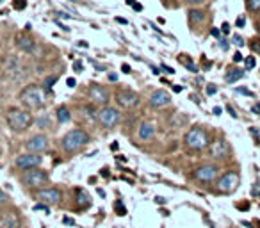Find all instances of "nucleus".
Listing matches in <instances>:
<instances>
[{
  "instance_id": "nucleus-1",
  "label": "nucleus",
  "mask_w": 260,
  "mask_h": 228,
  "mask_svg": "<svg viewBox=\"0 0 260 228\" xmlns=\"http://www.w3.org/2000/svg\"><path fill=\"white\" fill-rule=\"evenodd\" d=\"M18 100L22 104L23 109H27V111H39V109H43L45 104H46V96L43 93V88H39L36 84H29L25 88L20 91V95H18Z\"/></svg>"
},
{
  "instance_id": "nucleus-2",
  "label": "nucleus",
  "mask_w": 260,
  "mask_h": 228,
  "mask_svg": "<svg viewBox=\"0 0 260 228\" xmlns=\"http://www.w3.org/2000/svg\"><path fill=\"white\" fill-rule=\"evenodd\" d=\"M91 141L89 137V134L82 128H72V130H68L64 136H62L61 139V150L68 155H73V153H77L84 148V146H88V143Z\"/></svg>"
},
{
  "instance_id": "nucleus-3",
  "label": "nucleus",
  "mask_w": 260,
  "mask_h": 228,
  "mask_svg": "<svg viewBox=\"0 0 260 228\" xmlns=\"http://www.w3.org/2000/svg\"><path fill=\"white\" fill-rule=\"evenodd\" d=\"M6 122L9 125L13 132L16 134H22L25 130L34 125V116L31 114V111L27 109H20V107H11L6 114Z\"/></svg>"
},
{
  "instance_id": "nucleus-4",
  "label": "nucleus",
  "mask_w": 260,
  "mask_h": 228,
  "mask_svg": "<svg viewBox=\"0 0 260 228\" xmlns=\"http://www.w3.org/2000/svg\"><path fill=\"white\" fill-rule=\"evenodd\" d=\"M184 145H185V148H189V150L193 152L205 150V148H209V145H211L209 132L203 127H199V125L189 128L187 132H185V136H184Z\"/></svg>"
},
{
  "instance_id": "nucleus-5",
  "label": "nucleus",
  "mask_w": 260,
  "mask_h": 228,
  "mask_svg": "<svg viewBox=\"0 0 260 228\" xmlns=\"http://www.w3.org/2000/svg\"><path fill=\"white\" fill-rule=\"evenodd\" d=\"M20 182L23 187H27L31 191H38L41 187H46L50 182L48 173L39 169V167H32V169H25L20 175Z\"/></svg>"
},
{
  "instance_id": "nucleus-6",
  "label": "nucleus",
  "mask_w": 260,
  "mask_h": 228,
  "mask_svg": "<svg viewBox=\"0 0 260 228\" xmlns=\"http://www.w3.org/2000/svg\"><path fill=\"white\" fill-rule=\"evenodd\" d=\"M241 185V175L237 171H225L221 177L217 178L216 182V191L219 195H233Z\"/></svg>"
},
{
  "instance_id": "nucleus-7",
  "label": "nucleus",
  "mask_w": 260,
  "mask_h": 228,
  "mask_svg": "<svg viewBox=\"0 0 260 228\" xmlns=\"http://www.w3.org/2000/svg\"><path fill=\"white\" fill-rule=\"evenodd\" d=\"M96 122L100 127L104 128H114L122 122V112L120 109L112 106H104L100 107V111H96Z\"/></svg>"
},
{
  "instance_id": "nucleus-8",
  "label": "nucleus",
  "mask_w": 260,
  "mask_h": 228,
  "mask_svg": "<svg viewBox=\"0 0 260 228\" xmlns=\"http://www.w3.org/2000/svg\"><path fill=\"white\" fill-rule=\"evenodd\" d=\"M114 100H116V106L120 109H136L139 106V102H141V96L130 88H123V89H118L116 95H114Z\"/></svg>"
},
{
  "instance_id": "nucleus-9",
  "label": "nucleus",
  "mask_w": 260,
  "mask_h": 228,
  "mask_svg": "<svg viewBox=\"0 0 260 228\" xmlns=\"http://www.w3.org/2000/svg\"><path fill=\"white\" fill-rule=\"evenodd\" d=\"M88 98L91 100V104L94 106H109L111 102V93L107 91L106 86H100V84H91L88 88Z\"/></svg>"
},
{
  "instance_id": "nucleus-10",
  "label": "nucleus",
  "mask_w": 260,
  "mask_h": 228,
  "mask_svg": "<svg viewBox=\"0 0 260 228\" xmlns=\"http://www.w3.org/2000/svg\"><path fill=\"white\" fill-rule=\"evenodd\" d=\"M219 175V166L217 164H203V166L196 167L193 171V178L199 184H209L214 182Z\"/></svg>"
},
{
  "instance_id": "nucleus-11",
  "label": "nucleus",
  "mask_w": 260,
  "mask_h": 228,
  "mask_svg": "<svg viewBox=\"0 0 260 228\" xmlns=\"http://www.w3.org/2000/svg\"><path fill=\"white\" fill-rule=\"evenodd\" d=\"M43 164V157L41 153H32V152H27V153H22V155H18L15 159V166L18 169H32V167H39Z\"/></svg>"
},
{
  "instance_id": "nucleus-12",
  "label": "nucleus",
  "mask_w": 260,
  "mask_h": 228,
  "mask_svg": "<svg viewBox=\"0 0 260 228\" xmlns=\"http://www.w3.org/2000/svg\"><path fill=\"white\" fill-rule=\"evenodd\" d=\"M209 155L214 161H227L228 157H230V145L225 139H221V137L211 141V145H209Z\"/></svg>"
},
{
  "instance_id": "nucleus-13",
  "label": "nucleus",
  "mask_w": 260,
  "mask_h": 228,
  "mask_svg": "<svg viewBox=\"0 0 260 228\" xmlns=\"http://www.w3.org/2000/svg\"><path fill=\"white\" fill-rule=\"evenodd\" d=\"M50 139L45 136V134H34L27 139L25 143V150L32 152V153H43V152L48 150Z\"/></svg>"
},
{
  "instance_id": "nucleus-14",
  "label": "nucleus",
  "mask_w": 260,
  "mask_h": 228,
  "mask_svg": "<svg viewBox=\"0 0 260 228\" xmlns=\"http://www.w3.org/2000/svg\"><path fill=\"white\" fill-rule=\"evenodd\" d=\"M36 198L46 205H57L62 198V193L57 187H41L36 191Z\"/></svg>"
},
{
  "instance_id": "nucleus-15",
  "label": "nucleus",
  "mask_w": 260,
  "mask_h": 228,
  "mask_svg": "<svg viewBox=\"0 0 260 228\" xmlns=\"http://www.w3.org/2000/svg\"><path fill=\"white\" fill-rule=\"evenodd\" d=\"M148 104L152 109H164V107L171 104V95L168 93L166 89H155L153 93L150 95Z\"/></svg>"
},
{
  "instance_id": "nucleus-16",
  "label": "nucleus",
  "mask_w": 260,
  "mask_h": 228,
  "mask_svg": "<svg viewBox=\"0 0 260 228\" xmlns=\"http://www.w3.org/2000/svg\"><path fill=\"white\" fill-rule=\"evenodd\" d=\"M0 228H22V217H20V212L11 209L2 214L0 217Z\"/></svg>"
},
{
  "instance_id": "nucleus-17",
  "label": "nucleus",
  "mask_w": 260,
  "mask_h": 228,
  "mask_svg": "<svg viewBox=\"0 0 260 228\" xmlns=\"http://www.w3.org/2000/svg\"><path fill=\"white\" fill-rule=\"evenodd\" d=\"M15 45H16L18 50L25 52V54H31V52H34V48H36V43H34V39L31 38L27 32L18 34L16 38H15Z\"/></svg>"
},
{
  "instance_id": "nucleus-18",
  "label": "nucleus",
  "mask_w": 260,
  "mask_h": 228,
  "mask_svg": "<svg viewBox=\"0 0 260 228\" xmlns=\"http://www.w3.org/2000/svg\"><path fill=\"white\" fill-rule=\"evenodd\" d=\"M155 136V125L150 122H141L138 127V139L139 141H150Z\"/></svg>"
},
{
  "instance_id": "nucleus-19",
  "label": "nucleus",
  "mask_w": 260,
  "mask_h": 228,
  "mask_svg": "<svg viewBox=\"0 0 260 228\" xmlns=\"http://www.w3.org/2000/svg\"><path fill=\"white\" fill-rule=\"evenodd\" d=\"M2 70L11 77V75H16L20 72V59L16 56H7L4 61H2Z\"/></svg>"
},
{
  "instance_id": "nucleus-20",
  "label": "nucleus",
  "mask_w": 260,
  "mask_h": 228,
  "mask_svg": "<svg viewBox=\"0 0 260 228\" xmlns=\"http://www.w3.org/2000/svg\"><path fill=\"white\" fill-rule=\"evenodd\" d=\"M75 203H77L78 209H86V207L91 205V198H89L88 191L82 189V187H77L75 189Z\"/></svg>"
},
{
  "instance_id": "nucleus-21",
  "label": "nucleus",
  "mask_w": 260,
  "mask_h": 228,
  "mask_svg": "<svg viewBox=\"0 0 260 228\" xmlns=\"http://www.w3.org/2000/svg\"><path fill=\"white\" fill-rule=\"evenodd\" d=\"M187 20L193 27H198L199 23H203L205 20V13L199 11V9H189L187 11Z\"/></svg>"
},
{
  "instance_id": "nucleus-22",
  "label": "nucleus",
  "mask_w": 260,
  "mask_h": 228,
  "mask_svg": "<svg viewBox=\"0 0 260 228\" xmlns=\"http://www.w3.org/2000/svg\"><path fill=\"white\" fill-rule=\"evenodd\" d=\"M244 73H246V70H241V68H228L227 75H225V80H227L228 84H233V82H237V80H241V78L244 77Z\"/></svg>"
},
{
  "instance_id": "nucleus-23",
  "label": "nucleus",
  "mask_w": 260,
  "mask_h": 228,
  "mask_svg": "<svg viewBox=\"0 0 260 228\" xmlns=\"http://www.w3.org/2000/svg\"><path fill=\"white\" fill-rule=\"evenodd\" d=\"M56 118L61 125L62 123H68L70 120H72V111L68 109V106H59L56 109Z\"/></svg>"
},
{
  "instance_id": "nucleus-24",
  "label": "nucleus",
  "mask_w": 260,
  "mask_h": 228,
  "mask_svg": "<svg viewBox=\"0 0 260 228\" xmlns=\"http://www.w3.org/2000/svg\"><path fill=\"white\" fill-rule=\"evenodd\" d=\"M57 80H59V77L57 75H46V77L43 78V91H52V88L57 84Z\"/></svg>"
},
{
  "instance_id": "nucleus-25",
  "label": "nucleus",
  "mask_w": 260,
  "mask_h": 228,
  "mask_svg": "<svg viewBox=\"0 0 260 228\" xmlns=\"http://www.w3.org/2000/svg\"><path fill=\"white\" fill-rule=\"evenodd\" d=\"M34 123L38 125V128H50V116L48 114H41L38 120H34Z\"/></svg>"
},
{
  "instance_id": "nucleus-26",
  "label": "nucleus",
  "mask_w": 260,
  "mask_h": 228,
  "mask_svg": "<svg viewBox=\"0 0 260 228\" xmlns=\"http://www.w3.org/2000/svg\"><path fill=\"white\" fill-rule=\"evenodd\" d=\"M246 7L249 13H259L260 11V0H246Z\"/></svg>"
},
{
  "instance_id": "nucleus-27",
  "label": "nucleus",
  "mask_w": 260,
  "mask_h": 228,
  "mask_svg": "<svg viewBox=\"0 0 260 228\" xmlns=\"http://www.w3.org/2000/svg\"><path fill=\"white\" fill-rule=\"evenodd\" d=\"M114 211H116L118 216H125V214H127V209H125L122 200H116V203H114Z\"/></svg>"
},
{
  "instance_id": "nucleus-28",
  "label": "nucleus",
  "mask_w": 260,
  "mask_h": 228,
  "mask_svg": "<svg viewBox=\"0 0 260 228\" xmlns=\"http://www.w3.org/2000/svg\"><path fill=\"white\" fill-rule=\"evenodd\" d=\"M255 64H257V61H255V57H253V56L244 57V70H253Z\"/></svg>"
},
{
  "instance_id": "nucleus-29",
  "label": "nucleus",
  "mask_w": 260,
  "mask_h": 228,
  "mask_svg": "<svg viewBox=\"0 0 260 228\" xmlns=\"http://www.w3.org/2000/svg\"><path fill=\"white\" fill-rule=\"evenodd\" d=\"M182 64H184V66H185V68H187L189 72H193V73H196V72H198V68L194 66V64H193V61L189 59V56H187V59H182Z\"/></svg>"
},
{
  "instance_id": "nucleus-30",
  "label": "nucleus",
  "mask_w": 260,
  "mask_h": 228,
  "mask_svg": "<svg viewBox=\"0 0 260 228\" xmlns=\"http://www.w3.org/2000/svg\"><path fill=\"white\" fill-rule=\"evenodd\" d=\"M13 7L18 9V11H23V9L27 7V2H25V0H15V2H13Z\"/></svg>"
},
{
  "instance_id": "nucleus-31",
  "label": "nucleus",
  "mask_w": 260,
  "mask_h": 228,
  "mask_svg": "<svg viewBox=\"0 0 260 228\" xmlns=\"http://www.w3.org/2000/svg\"><path fill=\"white\" fill-rule=\"evenodd\" d=\"M232 43L235 45V46H243V45H244V38L241 36V34H233V36H232Z\"/></svg>"
},
{
  "instance_id": "nucleus-32",
  "label": "nucleus",
  "mask_w": 260,
  "mask_h": 228,
  "mask_svg": "<svg viewBox=\"0 0 260 228\" xmlns=\"http://www.w3.org/2000/svg\"><path fill=\"white\" fill-rule=\"evenodd\" d=\"M34 209H36V211H45V214H50V207L46 205V203H38Z\"/></svg>"
},
{
  "instance_id": "nucleus-33",
  "label": "nucleus",
  "mask_w": 260,
  "mask_h": 228,
  "mask_svg": "<svg viewBox=\"0 0 260 228\" xmlns=\"http://www.w3.org/2000/svg\"><path fill=\"white\" fill-rule=\"evenodd\" d=\"M7 200H9V198H7V195L2 189H0V207L7 205Z\"/></svg>"
},
{
  "instance_id": "nucleus-34",
  "label": "nucleus",
  "mask_w": 260,
  "mask_h": 228,
  "mask_svg": "<svg viewBox=\"0 0 260 228\" xmlns=\"http://www.w3.org/2000/svg\"><path fill=\"white\" fill-rule=\"evenodd\" d=\"M217 93V88L216 86H214V84H209V86H207V95H216Z\"/></svg>"
},
{
  "instance_id": "nucleus-35",
  "label": "nucleus",
  "mask_w": 260,
  "mask_h": 228,
  "mask_svg": "<svg viewBox=\"0 0 260 228\" xmlns=\"http://www.w3.org/2000/svg\"><path fill=\"white\" fill-rule=\"evenodd\" d=\"M232 59H233V62H241V61H244V56L241 54V52H235Z\"/></svg>"
},
{
  "instance_id": "nucleus-36",
  "label": "nucleus",
  "mask_w": 260,
  "mask_h": 228,
  "mask_svg": "<svg viewBox=\"0 0 260 228\" xmlns=\"http://www.w3.org/2000/svg\"><path fill=\"white\" fill-rule=\"evenodd\" d=\"M82 62H80V61H73V70H75V72H78V73H80V72H82Z\"/></svg>"
},
{
  "instance_id": "nucleus-37",
  "label": "nucleus",
  "mask_w": 260,
  "mask_h": 228,
  "mask_svg": "<svg viewBox=\"0 0 260 228\" xmlns=\"http://www.w3.org/2000/svg\"><path fill=\"white\" fill-rule=\"evenodd\" d=\"M235 25H237L239 29H243L244 25H246V18H244V16H239V18H237V22H235Z\"/></svg>"
},
{
  "instance_id": "nucleus-38",
  "label": "nucleus",
  "mask_w": 260,
  "mask_h": 228,
  "mask_svg": "<svg viewBox=\"0 0 260 228\" xmlns=\"http://www.w3.org/2000/svg\"><path fill=\"white\" fill-rule=\"evenodd\" d=\"M185 4H189V6H198V4H203L205 0H184Z\"/></svg>"
},
{
  "instance_id": "nucleus-39",
  "label": "nucleus",
  "mask_w": 260,
  "mask_h": 228,
  "mask_svg": "<svg viewBox=\"0 0 260 228\" xmlns=\"http://www.w3.org/2000/svg\"><path fill=\"white\" fill-rule=\"evenodd\" d=\"M66 84H68V88H75V86H77V80H75L73 77H68L66 78Z\"/></svg>"
},
{
  "instance_id": "nucleus-40",
  "label": "nucleus",
  "mask_w": 260,
  "mask_h": 228,
  "mask_svg": "<svg viewBox=\"0 0 260 228\" xmlns=\"http://www.w3.org/2000/svg\"><path fill=\"white\" fill-rule=\"evenodd\" d=\"M251 112L260 118V104H253V107H251Z\"/></svg>"
},
{
  "instance_id": "nucleus-41",
  "label": "nucleus",
  "mask_w": 260,
  "mask_h": 228,
  "mask_svg": "<svg viewBox=\"0 0 260 228\" xmlns=\"http://www.w3.org/2000/svg\"><path fill=\"white\" fill-rule=\"evenodd\" d=\"M221 32H225V34L230 32V23H228V22L223 23V25H221Z\"/></svg>"
},
{
  "instance_id": "nucleus-42",
  "label": "nucleus",
  "mask_w": 260,
  "mask_h": 228,
  "mask_svg": "<svg viewBox=\"0 0 260 228\" xmlns=\"http://www.w3.org/2000/svg\"><path fill=\"white\" fill-rule=\"evenodd\" d=\"M122 72L123 73H130V72H132V68L128 66L127 62H123V64H122Z\"/></svg>"
},
{
  "instance_id": "nucleus-43",
  "label": "nucleus",
  "mask_w": 260,
  "mask_h": 228,
  "mask_svg": "<svg viewBox=\"0 0 260 228\" xmlns=\"http://www.w3.org/2000/svg\"><path fill=\"white\" fill-rule=\"evenodd\" d=\"M237 93H243V95L251 96V91H249V89H246V88H237Z\"/></svg>"
},
{
  "instance_id": "nucleus-44",
  "label": "nucleus",
  "mask_w": 260,
  "mask_h": 228,
  "mask_svg": "<svg viewBox=\"0 0 260 228\" xmlns=\"http://www.w3.org/2000/svg\"><path fill=\"white\" fill-rule=\"evenodd\" d=\"M155 201H157V205H164V203H166V200H164L162 196H157V198H155Z\"/></svg>"
},
{
  "instance_id": "nucleus-45",
  "label": "nucleus",
  "mask_w": 260,
  "mask_h": 228,
  "mask_svg": "<svg viewBox=\"0 0 260 228\" xmlns=\"http://www.w3.org/2000/svg\"><path fill=\"white\" fill-rule=\"evenodd\" d=\"M162 70H164V72L166 73H175V70H173V68H169V66H166V64H162Z\"/></svg>"
},
{
  "instance_id": "nucleus-46",
  "label": "nucleus",
  "mask_w": 260,
  "mask_h": 228,
  "mask_svg": "<svg viewBox=\"0 0 260 228\" xmlns=\"http://www.w3.org/2000/svg\"><path fill=\"white\" fill-rule=\"evenodd\" d=\"M211 34H212V36H214V38H219V36H221V32H219V30H217L216 27L212 29V30H211Z\"/></svg>"
},
{
  "instance_id": "nucleus-47",
  "label": "nucleus",
  "mask_w": 260,
  "mask_h": 228,
  "mask_svg": "<svg viewBox=\"0 0 260 228\" xmlns=\"http://www.w3.org/2000/svg\"><path fill=\"white\" fill-rule=\"evenodd\" d=\"M227 111L230 112V116H232V118H237V114H235V111H233V109H232V107H230V106L227 107Z\"/></svg>"
},
{
  "instance_id": "nucleus-48",
  "label": "nucleus",
  "mask_w": 260,
  "mask_h": 228,
  "mask_svg": "<svg viewBox=\"0 0 260 228\" xmlns=\"http://www.w3.org/2000/svg\"><path fill=\"white\" fill-rule=\"evenodd\" d=\"M221 107H214V109H212V112H214V114H216V116H219V114H221Z\"/></svg>"
},
{
  "instance_id": "nucleus-49",
  "label": "nucleus",
  "mask_w": 260,
  "mask_h": 228,
  "mask_svg": "<svg viewBox=\"0 0 260 228\" xmlns=\"http://www.w3.org/2000/svg\"><path fill=\"white\" fill-rule=\"evenodd\" d=\"M132 7H134V9H136L138 13H139V11H143V6H141V4H138V2H136V4H134Z\"/></svg>"
},
{
  "instance_id": "nucleus-50",
  "label": "nucleus",
  "mask_w": 260,
  "mask_h": 228,
  "mask_svg": "<svg viewBox=\"0 0 260 228\" xmlns=\"http://www.w3.org/2000/svg\"><path fill=\"white\" fill-rule=\"evenodd\" d=\"M109 80H111V82H114V80H118V75H114V73H109Z\"/></svg>"
},
{
  "instance_id": "nucleus-51",
  "label": "nucleus",
  "mask_w": 260,
  "mask_h": 228,
  "mask_svg": "<svg viewBox=\"0 0 260 228\" xmlns=\"http://www.w3.org/2000/svg\"><path fill=\"white\" fill-rule=\"evenodd\" d=\"M64 223H66V225H75V221L70 219V217H64Z\"/></svg>"
},
{
  "instance_id": "nucleus-52",
  "label": "nucleus",
  "mask_w": 260,
  "mask_h": 228,
  "mask_svg": "<svg viewBox=\"0 0 260 228\" xmlns=\"http://www.w3.org/2000/svg\"><path fill=\"white\" fill-rule=\"evenodd\" d=\"M173 91H175V93H180V91H182V86H173Z\"/></svg>"
},
{
  "instance_id": "nucleus-53",
  "label": "nucleus",
  "mask_w": 260,
  "mask_h": 228,
  "mask_svg": "<svg viewBox=\"0 0 260 228\" xmlns=\"http://www.w3.org/2000/svg\"><path fill=\"white\" fill-rule=\"evenodd\" d=\"M253 195H255V196L260 195V187H257V184H255V187H253Z\"/></svg>"
},
{
  "instance_id": "nucleus-54",
  "label": "nucleus",
  "mask_w": 260,
  "mask_h": 228,
  "mask_svg": "<svg viewBox=\"0 0 260 228\" xmlns=\"http://www.w3.org/2000/svg\"><path fill=\"white\" fill-rule=\"evenodd\" d=\"M152 72H153L155 75H159V73H161V70H159L157 66H152Z\"/></svg>"
},
{
  "instance_id": "nucleus-55",
  "label": "nucleus",
  "mask_w": 260,
  "mask_h": 228,
  "mask_svg": "<svg viewBox=\"0 0 260 228\" xmlns=\"http://www.w3.org/2000/svg\"><path fill=\"white\" fill-rule=\"evenodd\" d=\"M118 23H123V25H127V20H123V18H116Z\"/></svg>"
},
{
  "instance_id": "nucleus-56",
  "label": "nucleus",
  "mask_w": 260,
  "mask_h": 228,
  "mask_svg": "<svg viewBox=\"0 0 260 228\" xmlns=\"http://www.w3.org/2000/svg\"><path fill=\"white\" fill-rule=\"evenodd\" d=\"M118 148H120V145H118V143H112V145H111V150H118Z\"/></svg>"
},
{
  "instance_id": "nucleus-57",
  "label": "nucleus",
  "mask_w": 260,
  "mask_h": 228,
  "mask_svg": "<svg viewBox=\"0 0 260 228\" xmlns=\"http://www.w3.org/2000/svg\"><path fill=\"white\" fill-rule=\"evenodd\" d=\"M118 161H120V162H125V161H127V159H125V157H123V155H118Z\"/></svg>"
},
{
  "instance_id": "nucleus-58",
  "label": "nucleus",
  "mask_w": 260,
  "mask_h": 228,
  "mask_svg": "<svg viewBox=\"0 0 260 228\" xmlns=\"http://www.w3.org/2000/svg\"><path fill=\"white\" fill-rule=\"evenodd\" d=\"M136 4V0H127V6H134Z\"/></svg>"
},
{
  "instance_id": "nucleus-59",
  "label": "nucleus",
  "mask_w": 260,
  "mask_h": 228,
  "mask_svg": "<svg viewBox=\"0 0 260 228\" xmlns=\"http://www.w3.org/2000/svg\"><path fill=\"white\" fill-rule=\"evenodd\" d=\"M0 217H2V211H0Z\"/></svg>"
},
{
  "instance_id": "nucleus-60",
  "label": "nucleus",
  "mask_w": 260,
  "mask_h": 228,
  "mask_svg": "<svg viewBox=\"0 0 260 228\" xmlns=\"http://www.w3.org/2000/svg\"><path fill=\"white\" fill-rule=\"evenodd\" d=\"M259 36H260V27H259Z\"/></svg>"
}]
</instances>
